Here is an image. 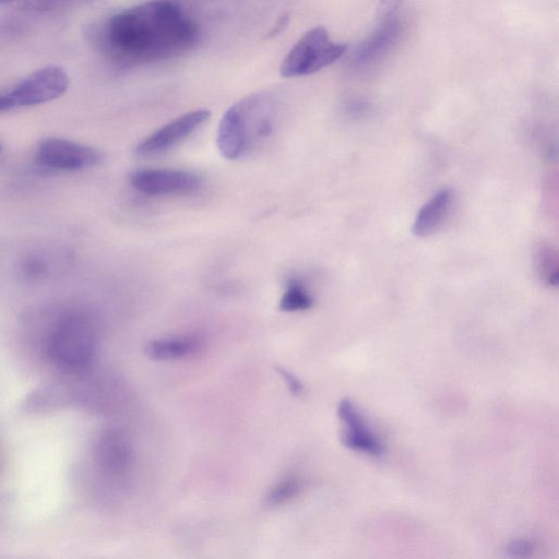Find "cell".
Wrapping results in <instances>:
<instances>
[{"mask_svg":"<svg viewBox=\"0 0 559 559\" xmlns=\"http://www.w3.org/2000/svg\"><path fill=\"white\" fill-rule=\"evenodd\" d=\"M195 23L175 3L147 1L110 16L99 45L115 63L136 67L175 58L198 39Z\"/></svg>","mask_w":559,"mask_h":559,"instance_id":"1","label":"cell"},{"mask_svg":"<svg viewBox=\"0 0 559 559\" xmlns=\"http://www.w3.org/2000/svg\"><path fill=\"white\" fill-rule=\"evenodd\" d=\"M277 102L269 93H254L231 105L218 124L216 144L228 160L240 159L272 135Z\"/></svg>","mask_w":559,"mask_h":559,"instance_id":"2","label":"cell"},{"mask_svg":"<svg viewBox=\"0 0 559 559\" xmlns=\"http://www.w3.org/2000/svg\"><path fill=\"white\" fill-rule=\"evenodd\" d=\"M98 330L94 318L82 309H68L51 324L46 338V353L60 370L84 376L95 361Z\"/></svg>","mask_w":559,"mask_h":559,"instance_id":"3","label":"cell"},{"mask_svg":"<svg viewBox=\"0 0 559 559\" xmlns=\"http://www.w3.org/2000/svg\"><path fill=\"white\" fill-rule=\"evenodd\" d=\"M346 51L347 45L333 41L324 27L316 26L290 48L282 61L280 72L284 78L313 74L338 60Z\"/></svg>","mask_w":559,"mask_h":559,"instance_id":"4","label":"cell"},{"mask_svg":"<svg viewBox=\"0 0 559 559\" xmlns=\"http://www.w3.org/2000/svg\"><path fill=\"white\" fill-rule=\"evenodd\" d=\"M69 87L68 74L57 66H46L20 81L5 94L15 107H31L51 102Z\"/></svg>","mask_w":559,"mask_h":559,"instance_id":"5","label":"cell"},{"mask_svg":"<svg viewBox=\"0 0 559 559\" xmlns=\"http://www.w3.org/2000/svg\"><path fill=\"white\" fill-rule=\"evenodd\" d=\"M36 159L48 169L75 171L97 166L103 160V154L90 145L61 138H48L38 144Z\"/></svg>","mask_w":559,"mask_h":559,"instance_id":"6","label":"cell"},{"mask_svg":"<svg viewBox=\"0 0 559 559\" xmlns=\"http://www.w3.org/2000/svg\"><path fill=\"white\" fill-rule=\"evenodd\" d=\"M129 180L136 191L146 195L186 194L202 185L199 175L182 169H138L131 173Z\"/></svg>","mask_w":559,"mask_h":559,"instance_id":"7","label":"cell"},{"mask_svg":"<svg viewBox=\"0 0 559 559\" xmlns=\"http://www.w3.org/2000/svg\"><path fill=\"white\" fill-rule=\"evenodd\" d=\"M207 109L186 112L143 139L134 148L139 156H156L180 144L209 120Z\"/></svg>","mask_w":559,"mask_h":559,"instance_id":"8","label":"cell"},{"mask_svg":"<svg viewBox=\"0 0 559 559\" xmlns=\"http://www.w3.org/2000/svg\"><path fill=\"white\" fill-rule=\"evenodd\" d=\"M403 28L397 15H386L374 32L357 45L350 55V66L356 70L373 66L399 41Z\"/></svg>","mask_w":559,"mask_h":559,"instance_id":"9","label":"cell"},{"mask_svg":"<svg viewBox=\"0 0 559 559\" xmlns=\"http://www.w3.org/2000/svg\"><path fill=\"white\" fill-rule=\"evenodd\" d=\"M337 416L345 425L342 441L345 447L372 456L383 454V444L370 430L362 415L350 399H343L337 405Z\"/></svg>","mask_w":559,"mask_h":559,"instance_id":"10","label":"cell"},{"mask_svg":"<svg viewBox=\"0 0 559 559\" xmlns=\"http://www.w3.org/2000/svg\"><path fill=\"white\" fill-rule=\"evenodd\" d=\"M131 450L126 438L116 430L99 435L94 447V461L108 475H121L131 463Z\"/></svg>","mask_w":559,"mask_h":559,"instance_id":"11","label":"cell"},{"mask_svg":"<svg viewBox=\"0 0 559 559\" xmlns=\"http://www.w3.org/2000/svg\"><path fill=\"white\" fill-rule=\"evenodd\" d=\"M454 193L443 188L435 193L418 211L412 231L418 237H427L436 233L444 223L451 211Z\"/></svg>","mask_w":559,"mask_h":559,"instance_id":"12","label":"cell"},{"mask_svg":"<svg viewBox=\"0 0 559 559\" xmlns=\"http://www.w3.org/2000/svg\"><path fill=\"white\" fill-rule=\"evenodd\" d=\"M201 347V341L191 335L163 337L148 342L145 355L153 360H175L194 355Z\"/></svg>","mask_w":559,"mask_h":559,"instance_id":"13","label":"cell"},{"mask_svg":"<svg viewBox=\"0 0 559 559\" xmlns=\"http://www.w3.org/2000/svg\"><path fill=\"white\" fill-rule=\"evenodd\" d=\"M533 264L539 280L548 286H557L559 263L557 249L548 241H538L533 249Z\"/></svg>","mask_w":559,"mask_h":559,"instance_id":"14","label":"cell"},{"mask_svg":"<svg viewBox=\"0 0 559 559\" xmlns=\"http://www.w3.org/2000/svg\"><path fill=\"white\" fill-rule=\"evenodd\" d=\"M312 305L313 298L304 283L290 278L280 300V308L286 312H294L310 309Z\"/></svg>","mask_w":559,"mask_h":559,"instance_id":"15","label":"cell"},{"mask_svg":"<svg viewBox=\"0 0 559 559\" xmlns=\"http://www.w3.org/2000/svg\"><path fill=\"white\" fill-rule=\"evenodd\" d=\"M300 490V484L296 478L289 477L280 480L267 491L264 500L267 507H278L285 504Z\"/></svg>","mask_w":559,"mask_h":559,"instance_id":"16","label":"cell"},{"mask_svg":"<svg viewBox=\"0 0 559 559\" xmlns=\"http://www.w3.org/2000/svg\"><path fill=\"white\" fill-rule=\"evenodd\" d=\"M533 549L534 545L532 542L526 539H515L507 546L506 552L509 557L525 558L532 555Z\"/></svg>","mask_w":559,"mask_h":559,"instance_id":"17","label":"cell"},{"mask_svg":"<svg viewBox=\"0 0 559 559\" xmlns=\"http://www.w3.org/2000/svg\"><path fill=\"white\" fill-rule=\"evenodd\" d=\"M277 372L283 378V380L286 382L289 391L294 395H300L304 392V384L300 382V380L294 376L290 371H288L286 368L277 366L276 367Z\"/></svg>","mask_w":559,"mask_h":559,"instance_id":"18","label":"cell"},{"mask_svg":"<svg viewBox=\"0 0 559 559\" xmlns=\"http://www.w3.org/2000/svg\"><path fill=\"white\" fill-rule=\"evenodd\" d=\"M72 0H31L32 5L36 10L49 11L67 5Z\"/></svg>","mask_w":559,"mask_h":559,"instance_id":"19","label":"cell"},{"mask_svg":"<svg viewBox=\"0 0 559 559\" xmlns=\"http://www.w3.org/2000/svg\"><path fill=\"white\" fill-rule=\"evenodd\" d=\"M12 109V105L5 94V92L0 93V112L4 110Z\"/></svg>","mask_w":559,"mask_h":559,"instance_id":"20","label":"cell"},{"mask_svg":"<svg viewBox=\"0 0 559 559\" xmlns=\"http://www.w3.org/2000/svg\"><path fill=\"white\" fill-rule=\"evenodd\" d=\"M12 1H14V0H0V4L12 2Z\"/></svg>","mask_w":559,"mask_h":559,"instance_id":"21","label":"cell"},{"mask_svg":"<svg viewBox=\"0 0 559 559\" xmlns=\"http://www.w3.org/2000/svg\"><path fill=\"white\" fill-rule=\"evenodd\" d=\"M0 151H1V145H0Z\"/></svg>","mask_w":559,"mask_h":559,"instance_id":"22","label":"cell"}]
</instances>
